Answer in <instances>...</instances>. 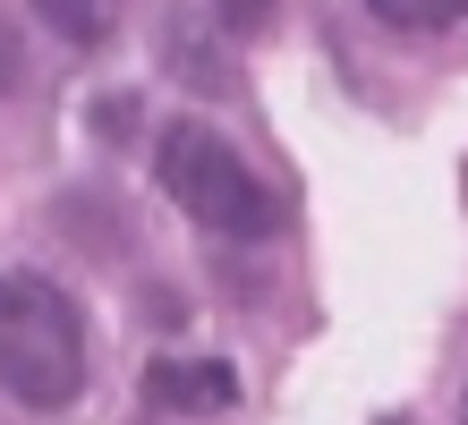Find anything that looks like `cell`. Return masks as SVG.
<instances>
[{"label": "cell", "instance_id": "obj_4", "mask_svg": "<svg viewBox=\"0 0 468 425\" xmlns=\"http://www.w3.org/2000/svg\"><path fill=\"white\" fill-rule=\"evenodd\" d=\"M35 17H43L60 43H102V35L120 26V0H35Z\"/></svg>", "mask_w": 468, "mask_h": 425}, {"label": "cell", "instance_id": "obj_7", "mask_svg": "<svg viewBox=\"0 0 468 425\" xmlns=\"http://www.w3.org/2000/svg\"><path fill=\"white\" fill-rule=\"evenodd\" d=\"M26 77V51H17V35H9V17H0V94Z\"/></svg>", "mask_w": 468, "mask_h": 425}, {"label": "cell", "instance_id": "obj_3", "mask_svg": "<svg viewBox=\"0 0 468 425\" xmlns=\"http://www.w3.org/2000/svg\"><path fill=\"white\" fill-rule=\"evenodd\" d=\"M136 391H145L154 409H187V417H213V409H230V400H239V375H230L222 357H154Z\"/></svg>", "mask_w": 468, "mask_h": 425}, {"label": "cell", "instance_id": "obj_1", "mask_svg": "<svg viewBox=\"0 0 468 425\" xmlns=\"http://www.w3.org/2000/svg\"><path fill=\"white\" fill-rule=\"evenodd\" d=\"M86 383V324L77 298L43 272H0V391L26 409H69Z\"/></svg>", "mask_w": 468, "mask_h": 425}, {"label": "cell", "instance_id": "obj_8", "mask_svg": "<svg viewBox=\"0 0 468 425\" xmlns=\"http://www.w3.org/2000/svg\"><path fill=\"white\" fill-rule=\"evenodd\" d=\"M383 425H418V417H383Z\"/></svg>", "mask_w": 468, "mask_h": 425}, {"label": "cell", "instance_id": "obj_2", "mask_svg": "<svg viewBox=\"0 0 468 425\" xmlns=\"http://www.w3.org/2000/svg\"><path fill=\"white\" fill-rule=\"evenodd\" d=\"M154 170H162V187H171L179 205L205 221V230H222V239H272V230H282V205H272V187L230 154V136H213L205 120L162 128Z\"/></svg>", "mask_w": 468, "mask_h": 425}, {"label": "cell", "instance_id": "obj_5", "mask_svg": "<svg viewBox=\"0 0 468 425\" xmlns=\"http://www.w3.org/2000/svg\"><path fill=\"white\" fill-rule=\"evenodd\" d=\"M367 9L392 26V35H443V26H468V0H367Z\"/></svg>", "mask_w": 468, "mask_h": 425}, {"label": "cell", "instance_id": "obj_6", "mask_svg": "<svg viewBox=\"0 0 468 425\" xmlns=\"http://www.w3.org/2000/svg\"><path fill=\"white\" fill-rule=\"evenodd\" d=\"M213 17H222L230 35H256V26L272 17V0H213Z\"/></svg>", "mask_w": 468, "mask_h": 425}, {"label": "cell", "instance_id": "obj_9", "mask_svg": "<svg viewBox=\"0 0 468 425\" xmlns=\"http://www.w3.org/2000/svg\"><path fill=\"white\" fill-rule=\"evenodd\" d=\"M460 409H468V400H460Z\"/></svg>", "mask_w": 468, "mask_h": 425}]
</instances>
